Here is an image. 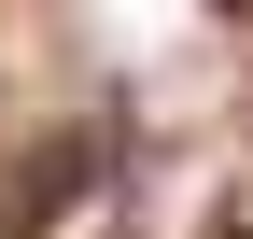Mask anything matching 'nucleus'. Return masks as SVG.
Segmentation results:
<instances>
[{"label":"nucleus","mask_w":253,"mask_h":239,"mask_svg":"<svg viewBox=\"0 0 253 239\" xmlns=\"http://www.w3.org/2000/svg\"><path fill=\"white\" fill-rule=\"evenodd\" d=\"M126 197V141L99 113H71V127H42L14 169H0V239H99Z\"/></svg>","instance_id":"1"},{"label":"nucleus","mask_w":253,"mask_h":239,"mask_svg":"<svg viewBox=\"0 0 253 239\" xmlns=\"http://www.w3.org/2000/svg\"><path fill=\"white\" fill-rule=\"evenodd\" d=\"M225 239H253V211H239V225H225Z\"/></svg>","instance_id":"3"},{"label":"nucleus","mask_w":253,"mask_h":239,"mask_svg":"<svg viewBox=\"0 0 253 239\" xmlns=\"http://www.w3.org/2000/svg\"><path fill=\"white\" fill-rule=\"evenodd\" d=\"M211 14H239V28H253V0H211Z\"/></svg>","instance_id":"2"}]
</instances>
